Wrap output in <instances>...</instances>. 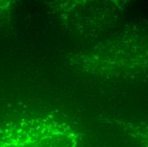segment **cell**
Instances as JSON below:
<instances>
[{"label": "cell", "instance_id": "obj_1", "mask_svg": "<svg viewBox=\"0 0 148 147\" xmlns=\"http://www.w3.org/2000/svg\"><path fill=\"white\" fill-rule=\"evenodd\" d=\"M80 144L78 131L53 117L21 119L0 129V147H79Z\"/></svg>", "mask_w": 148, "mask_h": 147}]
</instances>
